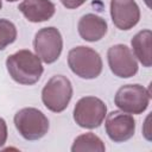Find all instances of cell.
Wrapping results in <instances>:
<instances>
[{"instance_id": "52a82bcc", "label": "cell", "mask_w": 152, "mask_h": 152, "mask_svg": "<svg viewBox=\"0 0 152 152\" xmlns=\"http://www.w3.org/2000/svg\"><path fill=\"white\" fill-rule=\"evenodd\" d=\"M36 55L46 64L56 62L63 50V38L61 32L53 27H43L37 31L33 39Z\"/></svg>"}, {"instance_id": "5b68a950", "label": "cell", "mask_w": 152, "mask_h": 152, "mask_svg": "<svg viewBox=\"0 0 152 152\" xmlns=\"http://www.w3.org/2000/svg\"><path fill=\"white\" fill-rule=\"evenodd\" d=\"M107 115L106 103L95 96H84L80 99L74 108V120L82 128H97Z\"/></svg>"}, {"instance_id": "6da1fadb", "label": "cell", "mask_w": 152, "mask_h": 152, "mask_svg": "<svg viewBox=\"0 0 152 152\" xmlns=\"http://www.w3.org/2000/svg\"><path fill=\"white\" fill-rule=\"evenodd\" d=\"M6 68L12 80L24 86L37 83L44 71L40 58L27 49L10 55L6 59Z\"/></svg>"}, {"instance_id": "9a60e30c", "label": "cell", "mask_w": 152, "mask_h": 152, "mask_svg": "<svg viewBox=\"0 0 152 152\" xmlns=\"http://www.w3.org/2000/svg\"><path fill=\"white\" fill-rule=\"evenodd\" d=\"M17 27L8 19H0V50L6 49L17 39Z\"/></svg>"}, {"instance_id": "3957f363", "label": "cell", "mask_w": 152, "mask_h": 152, "mask_svg": "<svg viewBox=\"0 0 152 152\" xmlns=\"http://www.w3.org/2000/svg\"><path fill=\"white\" fill-rule=\"evenodd\" d=\"M72 97V84L64 75L52 76L42 90V101L44 106L53 112L61 113L66 109Z\"/></svg>"}, {"instance_id": "ba28073f", "label": "cell", "mask_w": 152, "mask_h": 152, "mask_svg": "<svg viewBox=\"0 0 152 152\" xmlns=\"http://www.w3.org/2000/svg\"><path fill=\"white\" fill-rule=\"evenodd\" d=\"M110 71L120 78L133 77L138 72V62L132 50L125 44H115L107 51Z\"/></svg>"}, {"instance_id": "30bf717a", "label": "cell", "mask_w": 152, "mask_h": 152, "mask_svg": "<svg viewBox=\"0 0 152 152\" xmlns=\"http://www.w3.org/2000/svg\"><path fill=\"white\" fill-rule=\"evenodd\" d=\"M110 17L119 30H131L140 20V10L134 0H110Z\"/></svg>"}, {"instance_id": "4fadbf2b", "label": "cell", "mask_w": 152, "mask_h": 152, "mask_svg": "<svg viewBox=\"0 0 152 152\" xmlns=\"http://www.w3.org/2000/svg\"><path fill=\"white\" fill-rule=\"evenodd\" d=\"M151 39H152V32L151 30L146 28L139 31L131 40L133 55L139 59V62L145 68H150L152 65Z\"/></svg>"}, {"instance_id": "e0dca14e", "label": "cell", "mask_w": 152, "mask_h": 152, "mask_svg": "<svg viewBox=\"0 0 152 152\" xmlns=\"http://www.w3.org/2000/svg\"><path fill=\"white\" fill-rule=\"evenodd\" d=\"M61 2L65 8L74 10V8H77V7L82 6L86 2V0H61Z\"/></svg>"}, {"instance_id": "d6986e66", "label": "cell", "mask_w": 152, "mask_h": 152, "mask_svg": "<svg viewBox=\"0 0 152 152\" xmlns=\"http://www.w3.org/2000/svg\"><path fill=\"white\" fill-rule=\"evenodd\" d=\"M6 1H8V2H14V1H18V0H6Z\"/></svg>"}, {"instance_id": "ac0fdd59", "label": "cell", "mask_w": 152, "mask_h": 152, "mask_svg": "<svg viewBox=\"0 0 152 152\" xmlns=\"http://www.w3.org/2000/svg\"><path fill=\"white\" fill-rule=\"evenodd\" d=\"M145 1V4H146V6L147 7H151V4H150V0H144Z\"/></svg>"}, {"instance_id": "7c38bea8", "label": "cell", "mask_w": 152, "mask_h": 152, "mask_svg": "<svg viewBox=\"0 0 152 152\" xmlns=\"http://www.w3.org/2000/svg\"><path fill=\"white\" fill-rule=\"evenodd\" d=\"M18 10L31 23L46 21L56 12L55 4L51 0H23Z\"/></svg>"}, {"instance_id": "9c48e42d", "label": "cell", "mask_w": 152, "mask_h": 152, "mask_svg": "<svg viewBox=\"0 0 152 152\" xmlns=\"http://www.w3.org/2000/svg\"><path fill=\"white\" fill-rule=\"evenodd\" d=\"M104 129L112 141L124 142L134 135L135 120L128 113L122 110H113L106 115Z\"/></svg>"}, {"instance_id": "8992f818", "label": "cell", "mask_w": 152, "mask_h": 152, "mask_svg": "<svg viewBox=\"0 0 152 152\" xmlns=\"http://www.w3.org/2000/svg\"><path fill=\"white\" fill-rule=\"evenodd\" d=\"M150 89L140 84H125L120 87L114 96L115 106L128 114H141L150 104Z\"/></svg>"}, {"instance_id": "ffe728a7", "label": "cell", "mask_w": 152, "mask_h": 152, "mask_svg": "<svg viewBox=\"0 0 152 152\" xmlns=\"http://www.w3.org/2000/svg\"><path fill=\"white\" fill-rule=\"evenodd\" d=\"M1 7H2V0H0V10H1Z\"/></svg>"}, {"instance_id": "2e32d148", "label": "cell", "mask_w": 152, "mask_h": 152, "mask_svg": "<svg viewBox=\"0 0 152 152\" xmlns=\"http://www.w3.org/2000/svg\"><path fill=\"white\" fill-rule=\"evenodd\" d=\"M7 140V125L6 121L0 118V147H2L5 145Z\"/></svg>"}, {"instance_id": "8fae6325", "label": "cell", "mask_w": 152, "mask_h": 152, "mask_svg": "<svg viewBox=\"0 0 152 152\" xmlns=\"http://www.w3.org/2000/svg\"><path fill=\"white\" fill-rule=\"evenodd\" d=\"M107 21L94 13H87L81 17L77 24L80 37L86 42H97L107 33Z\"/></svg>"}, {"instance_id": "277c9868", "label": "cell", "mask_w": 152, "mask_h": 152, "mask_svg": "<svg viewBox=\"0 0 152 152\" xmlns=\"http://www.w3.org/2000/svg\"><path fill=\"white\" fill-rule=\"evenodd\" d=\"M14 126L19 134L26 140H38L49 131V120L46 115L33 107H26L18 110L14 115Z\"/></svg>"}, {"instance_id": "5bb4252c", "label": "cell", "mask_w": 152, "mask_h": 152, "mask_svg": "<svg viewBox=\"0 0 152 152\" xmlns=\"http://www.w3.org/2000/svg\"><path fill=\"white\" fill-rule=\"evenodd\" d=\"M106 146L103 141L95 135L94 133H84L78 135L71 146L72 152H84V151H90V152H104Z\"/></svg>"}, {"instance_id": "7a4b0ae2", "label": "cell", "mask_w": 152, "mask_h": 152, "mask_svg": "<svg viewBox=\"0 0 152 152\" xmlns=\"http://www.w3.org/2000/svg\"><path fill=\"white\" fill-rule=\"evenodd\" d=\"M68 65L76 76L84 80H93L100 76L103 66L100 53L84 45L72 48L69 51Z\"/></svg>"}]
</instances>
